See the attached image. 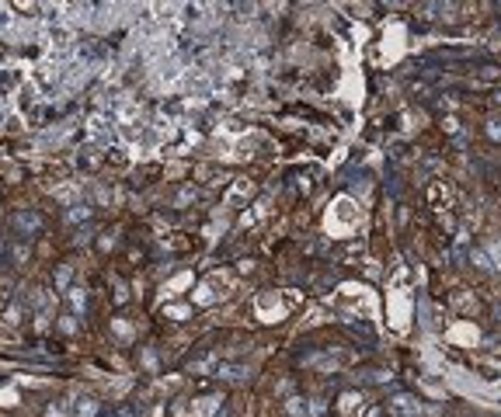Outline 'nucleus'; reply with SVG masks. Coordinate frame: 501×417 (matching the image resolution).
I'll return each instance as SVG.
<instances>
[{
    "instance_id": "2",
    "label": "nucleus",
    "mask_w": 501,
    "mask_h": 417,
    "mask_svg": "<svg viewBox=\"0 0 501 417\" xmlns=\"http://www.w3.org/2000/svg\"><path fill=\"white\" fill-rule=\"evenodd\" d=\"M216 404H219L216 396H209V400H199V407H192V417H209V414L216 410Z\"/></svg>"
},
{
    "instance_id": "8",
    "label": "nucleus",
    "mask_w": 501,
    "mask_h": 417,
    "mask_svg": "<svg viewBox=\"0 0 501 417\" xmlns=\"http://www.w3.org/2000/svg\"><path fill=\"white\" fill-rule=\"evenodd\" d=\"M80 216H84V219H87V208H84V206H73V212H70V222H77V219H80Z\"/></svg>"
},
{
    "instance_id": "1",
    "label": "nucleus",
    "mask_w": 501,
    "mask_h": 417,
    "mask_svg": "<svg viewBox=\"0 0 501 417\" xmlns=\"http://www.w3.org/2000/svg\"><path fill=\"white\" fill-rule=\"evenodd\" d=\"M160 52H171V38H164V35H157V38L146 46V56H150V60H157Z\"/></svg>"
},
{
    "instance_id": "10",
    "label": "nucleus",
    "mask_w": 501,
    "mask_h": 417,
    "mask_svg": "<svg viewBox=\"0 0 501 417\" xmlns=\"http://www.w3.org/2000/svg\"><path fill=\"white\" fill-rule=\"evenodd\" d=\"M49 417H67V410H63V404H53V407H49Z\"/></svg>"
},
{
    "instance_id": "6",
    "label": "nucleus",
    "mask_w": 501,
    "mask_h": 417,
    "mask_svg": "<svg viewBox=\"0 0 501 417\" xmlns=\"http://www.w3.org/2000/svg\"><path fill=\"white\" fill-rule=\"evenodd\" d=\"M25 261H28V247L18 244V247H14V264H25Z\"/></svg>"
},
{
    "instance_id": "11",
    "label": "nucleus",
    "mask_w": 501,
    "mask_h": 417,
    "mask_svg": "<svg viewBox=\"0 0 501 417\" xmlns=\"http://www.w3.org/2000/svg\"><path fill=\"white\" fill-rule=\"evenodd\" d=\"M209 299H213V292H209V288L202 285V288H199V302H209Z\"/></svg>"
},
{
    "instance_id": "7",
    "label": "nucleus",
    "mask_w": 501,
    "mask_h": 417,
    "mask_svg": "<svg viewBox=\"0 0 501 417\" xmlns=\"http://www.w3.org/2000/svg\"><path fill=\"white\" fill-rule=\"evenodd\" d=\"M70 299H73V310H77V313H80V310H84V302H87L80 288H73V292H70Z\"/></svg>"
},
{
    "instance_id": "4",
    "label": "nucleus",
    "mask_w": 501,
    "mask_h": 417,
    "mask_svg": "<svg viewBox=\"0 0 501 417\" xmlns=\"http://www.w3.org/2000/svg\"><path fill=\"white\" fill-rule=\"evenodd\" d=\"M18 226H21V230H35V226H39V219H35V216H25V212H21V216H18Z\"/></svg>"
},
{
    "instance_id": "9",
    "label": "nucleus",
    "mask_w": 501,
    "mask_h": 417,
    "mask_svg": "<svg viewBox=\"0 0 501 417\" xmlns=\"http://www.w3.org/2000/svg\"><path fill=\"white\" fill-rule=\"evenodd\" d=\"M67 282H70V268H60V278H56V285H60V288H63V285H67Z\"/></svg>"
},
{
    "instance_id": "5",
    "label": "nucleus",
    "mask_w": 501,
    "mask_h": 417,
    "mask_svg": "<svg viewBox=\"0 0 501 417\" xmlns=\"http://www.w3.org/2000/svg\"><path fill=\"white\" fill-rule=\"evenodd\" d=\"M397 410H404V414H414L418 407H414V400H411V396H400V400H397Z\"/></svg>"
},
{
    "instance_id": "12",
    "label": "nucleus",
    "mask_w": 501,
    "mask_h": 417,
    "mask_svg": "<svg viewBox=\"0 0 501 417\" xmlns=\"http://www.w3.org/2000/svg\"><path fill=\"white\" fill-rule=\"evenodd\" d=\"M115 417H133V414H115Z\"/></svg>"
},
{
    "instance_id": "3",
    "label": "nucleus",
    "mask_w": 501,
    "mask_h": 417,
    "mask_svg": "<svg viewBox=\"0 0 501 417\" xmlns=\"http://www.w3.org/2000/svg\"><path fill=\"white\" fill-rule=\"evenodd\" d=\"M94 410H98V404H91V400H84V404L77 407V417H94Z\"/></svg>"
}]
</instances>
